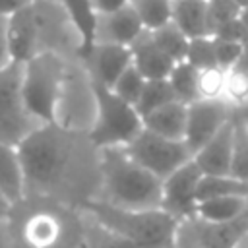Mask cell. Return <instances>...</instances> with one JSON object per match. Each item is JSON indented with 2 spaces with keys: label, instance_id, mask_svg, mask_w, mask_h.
I'll use <instances>...</instances> for the list:
<instances>
[{
  "label": "cell",
  "instance_id": "8fae6325",
  "mask_svg": "<svg viewBox=\"0 0 248 248\" xmlns=\"http://www.w3.org/2000/svg\"><path fill=\"white\" fill-rule=\"evenodd\" d=\"M203 172L200 167L192 161L176 169L172 174H169L163 180V202L161 207L169 211L178 221H186L196 217L198 207V184L202 180Z\"/></svg>",
  "mask_w": 248,
  "mask_h": 248
},
{
  "label": "cell",
  "instance_id": "1f68e13d",
  "mask_svg": "<svg viewBox=\"0 0 248 248\" xmlns=\"http://www.w3.org/2000/svg\"><path fill=\"white\" fill-rule=\"evenodd\" d=\"M240 12H242V8H240L234 0H209V2H207L209 35L213 37V33H215L221 25H225V23L236 19V17L240 16Z\"/></svg>",
  "mask_w": 248,
  "mask_h": 248
},
{
  "label": "cell",
  "instance_id": "603a6c76",
  "mask_svg": "<svg viewBox=\"0 0 248 248\" xmlns=\"http://www.w3.org/2000/svg\"><path fill=\"white\" fill-rule=\"evenodd\" d=\"M198 203L209 198L219 196H246L248 198V180L236 178L232 174H203L198 184Z\"/></svg>",
  "mask_w": 248,
  "mask_h": 248
},
{
  "label": "cell",
  "instance_id": "836d02e7",
  "mask_svg": "<svg viewBox=\"0 0 248 248\" xmlns=\"http://www.w3.org/2000/svg\"><path fill=\"white\" fill-rule=\"evenodd\" d=\"M215 39V37H213ZM246 50V43L240 41H225V39H215V58H217V66L221 70H231L238 64V60L242 58Z\"/></svg>",
  "mask_w": 248,
  "mask_h": 248
},
{
  "label": "cell",
  "instance_id": "7402d4cb",
  "mask_svg": "<svg viewBox=\"0 0 248 248\" xmlns=\"http://www.w3.org/2000/svg\"><path fill=\"white\" fill-rule=\"evenodd\" d=\"M85 213V234H83V248H138L130 238L120 234L118 231L107 227L91 213Z\"/></svg>",
  "mask_w": 248,
  "mask_h": 248
},
{
  "label": "cell",
  "instance_id": "7a4b0ae2",
  "mask_svg": "<svg viewBox=\"0 0 248 248\" xmlns=\"http://www.w3.org/2000/svg\"><path fill=\"white\" fill-rule=\"evenodd\" d=\"M8 227L14 248H83L85 213L48 198L25 194L12 205Z\"/></svg>",
  "mask_w": 248,
  "mask_h": 248
},
{
  "label": "cell",
  "instance_id": "8d00e7d4",
  "mask_svg": "<svg viewBox=\"0 0 248 248\" xmlns=\"http://www.w3.org/2000/svg\"><path fill=\"white\" fill-rule=\"evenodd\" d=\"M35 0H0V14L2 16H14L16 12L27 8L29 4H33Z\"/></svg>",
  "mask_w": 248,
  "mask_h": 248
},
{
  "label": "cell",
  "instance_id": "9a60e30c",
  "mask_svg": "<svg viewBox=\"0 0 248 248\" xmlns=\"http://www.w3.org/2000/svg\"><path fill=\"white\" fill-rule=\"evenodd\" d=\"M234 143V120L231 118L200 151L194 153V163L203 174H231Z\"/></svg>",
  "mask_w": 248,
  "mask_h": 248
},
{
  "label": "cell",
  "instance_id": "83f0119b",
  "mask_svg": "<svg viewBox=\"0 0 248 248\" xmlns=\"http://www.w3.org/2000/svg\"><path fill=\"white\" fill-rule=\"evenodd\" d=\"M170 101H176V95L172 91V85H170L169 78L167 79H147L136 108L143 118L145 114L153 112L155 108H159V107H163Z\"/></svg>",
  "mask_w": 248,
  "mask_h": 248
},
{
  "label": "cell",
  "instance_id": "4316f807",
  "mask_svg": "<svg viewBox=\"0 0 248 248\" xmlns=\"http://www.w3.org/2000/svg\"><path fill=\"white\" fill-rule=\"evenodd\" d=\"M151 37H153V41H155L174 62L186 60L190 39L182 33V29H180L174 21H169L167 25H163V27L151 31Z\"/></svg>",
  "mask_w": 248,
  "mask_h": 248
},
{
  "label": "cell",
  "instance_id": "f1b7e54d",
  "mask_svg": "<svg viewBox=\"0 0 248 248\" xmlns=\"http://www.w3.org/2000/svg\"><path fill=\"white\" fill-rule=\"evenodd\" d=\"M231 174L248 180V122L234 120V143H232V163Z\"/></svg>",
  "mask_w": 248,
  "mask_h": 248
},
{
  "label": "cell",
  "instance_id": "d4e9b609",
  "mask_svg": "<svg viewBox=\"0 0 248 248\" xmlns=\"http://www.w3.org/2000/svg\"><path fill=\"white\" fill-rule=\"evenodd\" d=\"M66 10L68 14L72 16L74 23L78 25L81 37H83V48H81V54L87 52L91 46H93V41H95V21H97V10H95V4L93 0H58ZM79 54V56H81Z\"/></svg>",
  "mask_w": 248,
  "mask_h": 248
},
{
  "label": "cell",
  "instance_id": "4dcf8cb0",
  "mask_svg": "<svg viewBox=\"0 0 248 248\" xmlns=\"http://www.w3.org/2000/svg\"><path fill=\"white\" fill-rule=\"evenodd\" d=\"M186 60H188L192 66H196L198 70L215 68V66H217V58H215V39H213V37L190 39ZM217 68H219V66H217Z\"/></svg>",
  "mask_w": 248,
  "mask_h": 248
},
{
  "label": "cell",
  "instance_id": "30bf717a",
  "mask_svg": "<svg viewBox=\"0 0 248 248\" xmlns=\"http://www.w3.org/2000/svg\"><path fill=\"white\" fill-rule=\"evenodd\" d=\"M126 151L136 163L145 167L161 180H165L194 157L184 140H170L145 128L126 145Z\"/></svg>",
  "mask_w": 248,
  "mask_h": 248
},
{
  "label": "cell",
  "instance_id": "b9f144b4",
  "mask_svg": "<svg viewBox=\"0 0 248 248\" xmlns=\"http://www.w3.org/2000/svg\"><path fill=\"white\" fill-rule=\"evenodd\" d=\"M242 120H246L248 122V103L244 105V108H242Z\"/></svg>",
  "mask_w": 248,
  "mask_h": 248
},
{
  "label": "cell",
  "instance_id": "4fadbf2b",
  "mask_svg": "<svg viewBox=\"0 0 248 248\" xmlns=\"http://www.w3.org/2000/svg\"><path fill=\"white\" fill-rule=\"evenodd\" d=\"M89 76L97 85L112 87L122 72L132 66V50L124 45L93 43V46L79 56Z\"/></svg>",
  "mask_w": 248,
  "mask_h": 248
},
{
  "label": "cell",
  "instance_id": "7bdbcfd3",
  "mask_svg": "<svg viewBox=\"0 0 248 248\" xmlns=\"http://www.w3.org/2000/svg\"><path fill=\"white\" fill-rule=\"evenodd\" d=\"M234 2H236L240 8H248V0H234Z\"/></svg>",
  "mask_w": 248,
  "mask_h": 248
},
{
  "label": "cell",
  "instance_id": "bcb514c9",
  "mask_svg": "<svg viewBox=\"0 0 248 248\" xmlns=\"http://www.w3.org/2000/svg\"><path fill=\"white\" fill-rule=\"evenodd\" d=\"M207 2H209V0H207Z\"/></svg>",
  "mask_w": 248,
  "mask_h": 248
},
{
  "label": "cell",
  "instance_id": "277c9868",
  "mask_svg": "<svg viewBox=\"0 0 248 248\" xmlns=\"http://www.w3.org/2000/svg\"><path fill=\"white\" fill-rule=\"evenodd\" d=\"M107 227L130 238L138 248H174L180 221L163 207L122 209L93 200L83 207Z\"/></svg>",
  "mask_w": 248,
  "mask_h": 248
},
{
  "label": "cell",
  "instance_id": "d6a6232c",
  "mask_svg": "<svg viewBox=\"0 0 248 248\" xmlns=\"http://www.w3.org/2000/svg\"><path fill=\"white\" fill-rule=\"evenodd\" d=\"M225 79H227V72L221 68H207V70H200V97L202 99H219L221 95H225Z\"/></svg>",
  "mask_w": 248,
  "mask_h": 248
},
{
  "label": "cell",
  "instance_id": "484cf974",
  "mask_svg": "<svg viewBox=\"0 0 248 248\" xmlns=\"http://www.w3.org/2000/svg\"><path fill=\"white\" fill-rule=\"evenodd\" d=\"M147 31H155L172 21L174 0H130Z\"/></svg>",
  "mask_w": 248,
  "mask_h": 248
},
{
  "label": "cell",
  "instance_id": "5bb4252c",
  "mask_svg": "<svg viewBox=\"0 0 248 248\" xmlns=\"http://www.w3.org/2000/svg\"><path fill=\"white\" fill-rule=\"evenodd\" d=\"M143 31L145 27L140 16L132 8V4H126L112 12H97L93 43H110V45L130 46Z\"/></svg>",
  "mask_w": 248,
  "mask_h": 248
},
{
  "label": "cell",
  "instance_id": "60d3db41",
  "mask_svg": "<svg viewBox=\"0 0 248 248\" xmlns=\"http://www.w3.org/2000/svg\"><path fill=\"white\" fill-rule=\"evenodd\" d=\"M240 19H242V23H244V27H246V31H248V8H242Z\"/></svg>",
  "mask_w": 248,
  "mask_h": 248
},
{
  "label": "cell",
  "instance_id": "ee69618b",
  "mask_svg": "<svg viewBox=\"0 0 248 248\" xmlns=\"http://www.w3.org/2000/svg\"><path fill=\"white\" fill-rule=\"evenodd\" d=\"M174 248H196V246H190V244H176Z\"/></svg>",
  "mask_w": 248,
  "mask_h": 248
},
{
  "label": "cell",
  "instance_id": "d590c367",
  "mask_svg": "<svg viewBox=\"0 0 248 248\" xmlns=\"http://www.w3.org/2000/svg\"><path fill=\"white\" fill-rule=\"evenodd\" d=\"M14 62L10 46V17L0 14V70Z\"/></svg>",
  "mask_w": 248,
  "mask_h": 248
},
{
  "label": "cell",
  "instance_id": "3957f363",
  "mask_svg": "<svg viewBox=\"0 0 248 248\" xmlns=\"http://www.w3.org/2000/svg\"><path fill=\"white\" fill-rule=\"evenodd\" d=\"M101 194L105 202L122 209H157L163 202V180L136 163L126 147L101 149Z\"/></svg>",
  "mask_w": 248,
  "mask_h": 248
},
{
  "label": "cell",
  "instance_id": "d6986e66",
  "mask_svg": "<svg viewBox=\"0 0 248 248\" xmlns=\"http://www.w3.org/2000/svg\"><path fill=\"white\" fill-rule=\"evenodd\" d=\"M10 46H12L14 62H27L39 54L31 4L10 16Z\"/></svg>",
  "mask_w": 248,
  "mask_h": 248
},
{
  "label": "cell",
  "instance_id": "ab89813d",
  "mask_svg": "<svg viewBox=\"0 0 248 248\" xmlns=\"http://www.w3.org/2000/svg\"><path fill=\"white\" fill-rule=\"evenodd\" d=\"M12 202L0 192V219H8V215H10V211H12Z\"/></svg>",
  "mask_w": 248,
  "mask_h": 248
},
{
  "label": "cell",
  "instance_id": "8992f818",
  "mask_svg": "<svg viewBox=\"0 0 248 248\" xmlns=\"http://www.w3.org/2000/svg\"><path fill=\"white\" fill-rule=\"evenodd\" d=\"M66 62V58L52 52H41L23 62V97L29 110L43 124L54 122Z\"/></svg>",
  "mask_w": 248,
  "mask_h": 248
},
{
  "label": "cell",
  "instance_id": "ac0fdd59",
  "mask_svg": "<svg viewBox=\"0 0 248 248\" xmlns=\"http://www.w3.org/2000/svg\"><path fill=\"white\" fill-rule=\"evenodd\" d=\"M0 192L12 202L25 196V170L17 145L0 141Z\"/></svg>",
  "mask_w": 248,
  "mask_h": 248
},
{
  "label": "cell",
  "instance_id": "f35d334b",
  "mask_svg": "<svg viewBox=\"0 0 248 248\" xmlns=\"http://www.w3.org/2000/svg\"><path fill=\"white\" fill-rule=\"evenodd\" d=\"M0 248H14L12 246V234H10L8 219H0Z\"/></svg>",
  "mask_w": 248,
  "mask_h": 248
},
{
  "label": "cell",
  "instance_id": "7c38bea8",
  "mask_svg": "<svg viewBox=\"0 0 248 248\" xmlns=\"http://www.w3.org/2000/svg\"><path fill=\"white\" fill-rule=\"evenodd\" d=\"M229 116V103L219 99H198L188 105V122H186V136L184 141L190 147L192 155L200 151L227 122Z\"/></svg>",
  "mask_w": 248,
  "mask_h": 248
},
{
  "label": "cell",
  "instance_id": "ba28073f",
  "mask_svg": "<svg viewBox=\"0 0 248 248\" xmlns=\"http://www.w3.org/2000/svg\"><path fill=\"white\" fill-rule=\"evenodd\" d=\"M37 50L52 52L66 60L79 58L83 37L68 10L58 0H35L31 4Z\"/></svg>",
  "mask_w": 248,
  "mask_h": 248
},
{
  "label": "cell",
  "instance_id": "e0dca14e",
  "mask_svg": "<svg viewBox=\"0 0 248 248\" xmlns=\"http://www.w3.org/2000/svg\"><path fill=\"white\" fill-rule=\"evenodd\" d=\"M188 122V105L170 101L143 116V128L170 140H184Z\"/></svg>",
  "mask_w": 248,
  "mask_h": 248
},
{
  "label": "cell",
  "instance_id": "cb8c5ba5",
  "mask_svg": "<svg viewBox=\"0 0 248 248\" xmlns=\"http://www.w3.org/2000/svg\"><path fill=\"white\" fill-rule=\"evenodd\" d=\"M169 81L172 85V91L176 95V101H182L184 105H190L200 97V87H198V81H200V70L196 66H192L188 60H182V62H176L170 76H169Z\"/></svg>",
  "mask_w": 248,
  "mask_h": 248
},
{
  "label": "cell",
  "instance_id": "f6af8a7d",
  "mask_svg": "<svg viewBox=\"0 0 248 248\" xmlns=\"http://www.w3.org/2000/svg\"><path fill=\"white\" fill-rule=\"evenodd\" d=\"M246 48H248V43H246Z\"/></svg>",
  "mask_w": 248,
  "mask_h": 248
},
{
  "label": "cell",
  "instance_id": "f546056e",
  "mask_svg": "<svg viewBox=\"0 0 248 248\" xmlns=\"http://www.w3.org/2000/svg\"><path fill=\"white\" fill-rule=\"evenodd\" d=\"M145 83H147V79H145V78L141 76V72L132 64V66H128V68L122 72V76L114 81V85H112L110 89H112L120 99L128 101V103H132V105H138Z\"/></svg>",
  "mask_w": 248,
  "mask_h": 248
},
{
  "label": "cell",
  "instance_id": "6da1fadb",
  "mask_svg": "<svg viewBox=\"0 0 248 248\" xmlns=\"http://www.w3.org/2000/svg\"><path fill=\"white\" fill-rule=\"evenodd\" d=\"M25 194L48 198L76 209L99 198L103 170L101 147L89 132L43 124L19 145Z\"/></svg>",
  "mask_w": 248,
  "mask_h": 248
},
{
  "label": "cell",
  "instance_id": "9c48e42d",
  "mask_svg": "<svg viewBox=\"0 0 248 248\" xmlns=\"http://www.w3.org/2000/svg\"><path fill=\"white\" fill-rule=\"evenodd\" d=\"M39 126L23 97V62H12L0 70V141L19 145Z\"/></svg>",
  "mask_w": 248,
  "mask_h": 248
},
{
  "label": "cell",
  "instance_id": "2e32d148",
  "mask_svg": "<svg viewBox=\"0 0 248 248\" xmlns=\"http://www.w3.org/2000/svg\"><path fill=\"white\" fill-rule=\"evenodd\" d=\"M132 64L145 79H167L174 68V60L153 41L151 31H143L132 45Z\"/></svg>",
  "mask_w": 248,
  "mask_h": 248
},
{
  "label": "cell",
  "instance_id": "74e56055",
  "mask_svg": "<svg viewBox=\"0 0 248 248\" xmlns=\"http://www.w3.org/2000/svg\"><path fill=\"white\" fill-rule=\"evenodd\" d=\"M93 4H95L97 12H112L116 8L130 4V0H93Z\"/></svg>",
  "mask_w": 248,
  "mask_h": 248
},
{
  "label": "cell",
  "instance_id": "e575fe53",
  "mask_svg": "<svg viewBox=\"0 0 248 248\" xmlns=\"http://www.w3.org/2000/svg\"><path fill=\"white\" fill-rule=\"evenodd\" d=\"M215 39H225V41H240V43H248V31L240 19V16L225 25H221L215 33H213Z\"/></svg>",
  "mask_w": 248,
  "mask_h": 248
},
{
  "label": "cell",
  "instance_id": "5b68a950",
  "mask_svg": "<svg viewBox=\"0 0 248 248\" xmlns=\"http://www.w3.org/2000/svg\"><path fill=\"white\" fill-rule=\"evenodd\" d=\"M97 114V85L79 58L66 62V72L56 101L54 124L89 132Z\"/></svg>",
  "mask_w": 248,
  "mask_h": 248
},
{
  "label": "cell",
  "instance_id": "ffe728a7",
  "mask_svg": "<svg viewBox=\"0 0 248 248\" xmlns=\"http://www.w3.org/2000/svg\"><path fill=\"white\" fill-rule=\"evenodd\" d=\"M172 21L188 39L211 37L207 21V0H174Z\"/></svg>",
  "mask_w": 248,
  "mask_h": 248
},
{
  "label": "cell",
  "instance_id": "52a82bcc",
  "mask_svg": "<svg viewBox=\"0 0 248 248\" xmlns=\"http://www.w3.org/2000/svg\"><path fill=\"white\" fill-rule=\"evenodd\" d=\"M141 130L143 118L136 105L120 99L110 87L97 85V114L89 138L101 149L126 147Z\"/></svg>",
  "mask_w": 248,
  "mask_h": 248
},
{
  "label": "cell",
  "instance_id": "44dd1931",
  "mask_svg": "<svg viewBox=\"0 0 248 248\" xmlns=\"http://www.w3.org/2000/svg\"><path fill=\"white\" fill-rule=\"evenodd\" d=\"M246 196H219L200 202L196 207V217L207 223H232L246 211Z\"/></svg>",
  "mask_w": 248,
  "mask_h": 248
}]
</instances>
